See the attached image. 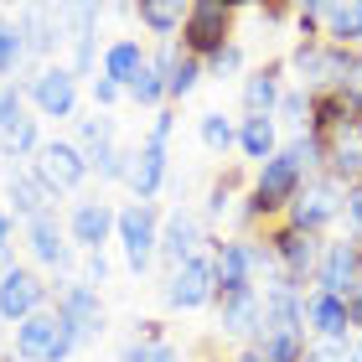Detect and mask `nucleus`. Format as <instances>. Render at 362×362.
<instances>
[{
	"instance_id": "a211bd4d",
	"label": "nucleus",
	"mask_w": 362,
	"mask_h": 362,
	"mask_svg": "<svg viewBox=\"0 0 362 362\" xmlns=\"http://www.w3.org/2000/svg\"><path fill=\"white\" fill-rule=\"evenodd\" d=\"M171 181V145H156V140H140L135 145V160H129V176L124 187L135 192V202H156Z\"/></svg>"
},
{
	"instance_id": "f257e3e1",
	"label": "nucleus",
	"mask_w": 362,
	"mask_h": 362,
	"mask_svg": "<svg viewBox=\"0 0 362 362\" xmlns=\"http://www.w3.org/2000/svg\"><path fill=\"white\" fill-rule=\"evenodd\" d=\"M238 6H228V0H187V21H181V52L197 57V62H207V57H218L223 47H233V26H238Z\"/></svg>"
},
{
	"instance_id": "412c9836",
	"label": "nucleus",
	"mask_w": 362,
	"mask_h": 362,
	"mask_svg": "<svg viewBox=\"0 0 362 362\" xmlns=\"http://www.w3.org/2000/svg\"><path fill=\"white\" fill-rule=\"evenodd\" d=\"M279 93H285V57H269L264 68H254L249 78H243V114H274L279 109Z\"/></svg>"
},
{
	"instance_id": "0eeeda50",
	"label": "nucleus",
	"mask_w": 362,
	"mask_h": 362,
	"mask_svg": "<svg viewBox=\"0 0 362 362\" xmlns=\"http://www.w3.org/2000/svg\"><path fill=\"white\" fill-rule=\"evenodd\" d=\"M341 197H347V187H341L337 176H326V171H316L300 187V197L285 207V218L279 223H290V228H300V233H326L332 223H341Z\"/></svg>"
},
{
	"instance_id": "ea45409f",
	"label": "nucleus",
	"mask_w": 362,
	"mask_h": 362,
	"mask_svg": "<svg viewBox=\"0 0 362 362\" xmlns=\"http://www.w3.org/2000/svg\"><path fill=\"white\" fill-rule=\"evenodd\" d=\"M26 114V88L21 83H0V129H11Z\"/></svg>"
},
{
	"instance_id": "cd10ccee",
	"label": "nucleus",
	"mask_w": 362,
	"mask_h": 362,
	"mask_svg": "<svg viewBox=\"0 0 362 362\" xmlns=\"http://www.w3.org/2000/svg\"><path fill=\"white\" fill-rule=\"evenodd\" d=\"M37 151H42V124L31 114H21L11 129H0V160H37Z\"/></svg>"
},
{
	"instance_id": "dca6fc26",
	"label": "nucleus",
	"mask_w": 362,
	"mask_h": 362,
	"mask_svg": "<svg viewBox=\"0 0 362 362\" xmlns=\"http://www.w3.org/2000/svg\"><path fill=\"white\" fill-rule=\"evenodd\" d=\"M357 279H362V243H352V238H337V243H326L321 269H316V285H310V290L337 295V300L347 305V295L357 290Z\"/></svg>"
},
{
	"instance_id": "e433bc0d",
	"label": "nucleus",
	"mask_w": 362,
	"mask_h": 362,
	"mask_svg": "<svg viewBox=\"0 0 362 362\" xmlns=\"http://www.w3.org/2000/svg\"><path fill=\"white\" fill-rule=\"evenodd\" d=\"M341 228H347L352 243H362V181H347V197H341Z\"/></svg>"
},
{
	"instance_id": "de8ad7c7",
	"label": "nucleus",
	"mask_w": 362,
	"mask_h": 362,
	"mask_svg": "<svg viewBox=\"0 0 362 362\" xmlns=\"http://www.w3.org/2000/svg\"><path fill=\"white\" fill-rule=\"evenodd\" d=\"M119 362H151V347H145V341H135V337H129L124 347H119Z\"/></svg>"
},
{
	"instance_id": "7c9ffc66",
	"label": "nucleus",
	"mask_w": 362,
	"mask_h": 362,
	"mask_svg": "<svg viewBox=\"0 0 362 362\" xmlns=\"http://www.w3.org/2000/svg\"><path fill=\"white\" fill-rule=\"evenodd\" d=\"M238 187H243V176H238V171H223V176L207 187V202H202V223H207V228H212V223H223V212L238 202Z\"/></svg>"
},
{
	"instance_id": "6e6552de",
	"label": "nucleus",
	"mask_w": 362,
	"mask_h": 362,
	"mask_svg": "<svg viewBox=\"0 0 362 362\" xmlns=\"http://www.w3.org/2000/svg\"><path fill=\"white\" fill-rule=\"evenodd\" d=\"M26 98L37 104L42 119H78V98H83V78H73L68 62H47L31 73Z\"/></svg>"
},
{
	"instance_id": "c756f323",
	"label": "nucleus",
	"mask_w": 362,
	"mask_h": 362,
	"mask_svg": "<svg viewBox=\"0 0 362 362\" xmlns=\"http://www.w3.org/2000/svg\"><path fill=\"white\" fill-rule=\"evenodd\" d=\"M124 98H129L135 109H151V114H156V109H166V78H160L151 62H145V68L135 73V83L124 88Z\"/></svg>"
},
{
	"instance_id": "8fccbe9b",
	"label": "nucleus",
	"mask_w": 362,
	"mask_h": 362,
	"mask_svg": "<svg viewBox=\"0 0 362 362\" xmlns=\"http://www.w3.org/2000/svg\"><path fill=\"white\" fill-rule=\"evenodd\" d=\"M228 362H269V357H264V352H259V347H238V352H233V357H228Z\"/></svg>"
},
{
	"instance_id": "72a5a7b5",
	"label": "nucleus",
	"mask_w": 362,
	"mask_h": 362,
	"mask_svg": "<svg viewBox=\"0 0 362 362\" xmlns=\"http://www.w3.org/2000/svg\"><path fill=\"white\" fill-rule=\"evenodd\" d=\"M202 78H207V68H202V62H197V57H181V62H176V73H171V83H166V104L176 109L181 98H192Z\"/></svg>"
},
{
	"instance_id": "473e14b6",
	"label": "nucleus",
	"mask_w": 362,
	"mask_h": 362,
	"mask_svg": "<svg viewBox=\"0 0 362 362\" xmlns=\"http://www.w3.org/2000/svg\"><path fill=\"white\" fill-rule=\"evenodd\" d=\"M26 68V42L16 21H0V83H11L16 73Z\"/></svg>"
},
{
	"instance_id": "5701e85b",
	"label": "nucleus",
	"mask_w": 362,
	"mask_h": 362,
	"mask_svg": "<svg viewBox=\"0 0 362 362\" xmlns=\"http://www.w3.org/2000/svg\"><path fill=\"white\" fill-rule=\"evenodd\" d=\"M151 62V52H145V42L140 37H119V42H109L104 47V57H98V73L109 78V83H119V88H129L135 83V73Z\"/></svg>"
},
{
	"instance_id": "1a4fd4ad",
	"label": "nucleus",
	"mask_w": 362,
	"mask_h": 362,
	"mask_svg": "<svg viewBox=\"0 0 362 362\" xmlns=\"http://www.w3.org/2000/svg\"><path fill=\"white\" fill-rule=\"evenodd\" d=\"M47 300H52V285L26 269V264H6L0 269V326H21L26 316H37V310H47Z\"/></svg>"
},
{
	"instance_id": "bb28decb",
	"label": "nucleus",
	"mask_w": 362,
	"mask_h": 362,
	"mask_svg": "<svg viewBox=\"0 0 362 362\" xmlns=\"http://www.w3.org/2000/svg\"><path fill=\"white\" fill-rule=\"evenodd\" d=\"M135 21L151 31L156 42H176L181 37V21H187V6H181V0H140Z\"/></svg>"
},
{
	"instance_id": "6ab92c4d",
	"label": "nucleus",
	"mask_w": 362,
	"mask_h": 362,
	"mask_svg": "<svg viewBox=\"0 0 362 362\" xmlns=\"http://www.w3.org/2000/svg\"><path fill=\"white\" fill-rule=\"evenodd\" d=\"M16 26H21V42H26V62H42V68H47V57L68 42L57 6H26L21 16H16Z\"/></svg>"
},
{
	"instance_id": "37998d69",
	"label": "nucleus",
	"mask_w": 362,
	"mask_h": 362,
	"mask_svg": "<svg viewBox=\"0 0 362 362\" xmlns=\"http://www.w3.org/2000/svg\"><path fill=\"white\" fill-rule=\"evenodd\" d=\"M171 135H176V109L166 104V109H156V119H151V129H145V140H156V145H171Z\"/></svg>"
},
{
	"instance_id": "f704fd0d",
	"label": "nucleus",
	"mask_w": 362,
	"mask_h": 362,
	"mask_svg": "<svg viewBox=\"0 0 362 362\" xmlns=\"http://www.w3.org/2000/svg\"><path fill=\"white\" fill-rule=\"evenodd\" d=\"M295 42H321V26H326V0H310V6H295Z\"/></svg>"
},
{
	"instance_id": "58836bf2",
	"label": "nucleus",
	"mask_w": 362,
	"mask_h": 362,
	"mask_svg": "<svg viewBox=\"0 0 362 362\" xmlns=\"http://www.w3.org/2000/svg\"><path fill=\"white\" fill-rule=\"evenodd\" d=\"M88 98H93V114H109L114 104H124V88L109 83L104 73H93V78H88Z\"/></svg>"
},
{
	"instance_id": "f8f14e48",
	"label": "nucleus",
	"mask_w": 362,
	"mask_h": 362,
	"mask_svg": "<svg viewBox=\"0 0 362 362\" xmlns=\"http://www.w3.org/2000/svg\"><path fill=\"white\" fill-rule=\"evenodd\" d=\"M31 171L42 176V187L52 197H68V192H78L88 181V160H83V151H78L73 140H42Z\"/></svg>"
},
{
	"instance_id": "2f4dec72",
	"label": "nucleus",
	"mask_w": 362,
	"mask_h": 362,
	"mask_svg": "<svg viewBox=\"0 0 362 362\" xmlns=\"http://www.w3.org/2000/svg\"><path fill=\"white\" fill-rule=\"evenodd\" d=\"M274 124H285V129H290V140H295V135H305V129H310V93L285 88V93H279V109H274Z\"/></svg>"
},
{
	"instance_id": "20e7f679",
	"label": "nucleus",
	"mask_w": 362,
	"mask_h": 362,
	"mask_svg": "<svg viewBox=\"0 0 362 362\" xmlns=\"http://www.w3.org/2000/svg\"><path fill=\"white\" fill-rule=\"evenodd\" d=\"M160 218H166V212H160L156 202H129V207H119V218H114V243H119L129 274H145V269L156 264Z\"/></svg>"
},
{
	"instance_id": "b1692460",
	"label": "nucleus",
	"mask_w": 362,
	"mask_h": 362,
	"mask_svg": "<svg viewBox=\"0 0 362 362\" xmlns=\"http://www.w3.org/2000/svg\"><path fill=\"white\" fill-rule=\"evenodd\" d=\"M259 310H264L259 290H254V295H238V300H218V337L243 341V347H249L254 332H259Z\"/></svg>"
},
{
	"instance_id": "7ed1b4c3",
	"label": "nucleus",
	"mask_w": 362,
	"mask_h": 362,
	"mask_svg": "<svg viewBox=\"0 0 362 362\" xmlns=\"http://www.w3.org/2000/svg\"><path fill=\"white\" fill-rule=\"evenodd\" d=\"M347 62H352L347 47L321 37V42H295L290 57H285V73H295V88L300 93H332L347 78Z\"/></svg>"
},
{
	"instance_id": "a19ab883",
	"label": "nucleus",
	"mask_w": 362,
	"mask_h": 362,
	"mask_svg": "<svg viewBox=\"0 0 362 362\" xmlns=\"http://www.w3.org/2000/svg\"><path fill=\"white\" fill-rule=\"evenodd\" d=\"M337 93L347 98V109H352V114H362V52H352L347 78H341V88H337Z\"/></svg>"
},
{
	"instance_id": "a878e982",
	"label": "nucleus",
	"mask_w": 362,
	"mask_h": 362,
	"mask_svg": "<svg viewBox=\"0 0 362 362\" xmlns=\"http://www.w3.org/2000/svg\"><path fill=\"white\" fill-rule=\"evenodd\" d=\"M326 42L347 47V52H362V0H326Z\"/></svg>"
},
{
	"instance_id": "393cba45",
	"label": "nucleus",
	"mask_w": 362,
	"mask_h": 362,
	"mask_svg": "<svg viewBox=\"0 0 362 362\" xmlns=\"http://www.w3.org/2000/svg\"><path fill=\"white\" fill-rule=\"evenodd\" d=\"M238 151H243V160L264 166V160L279 151V124H274V114H243V119H238Z\"/></svg>"
},
{
	"instance_id": "aec40b11",
	"label": "nucleus",
	"mask_w": 362,
	"mask_h": 362,
	"mask_svg": "<svg viewBox=\"0 0 362 362\" xmlns=\"http://www.w3.org/2000/svg\"><path fill=\"white\" fill-rule=\"evenodd\" d=\"M305 332L310 341H352V316L337 295H321V290H305Z\"/></svg>"
},
{
	"instance_id": "4468645a",
	"label": "nucleus",
	"mask_w": 362,
	"mask_h": 362,
	"mask_svg": "<svg viewBox=\"0 0 362 362\" xmlns=\"http://www.w3.org/2000/svg\"><path fill=\"white\" fill-rule=\"evenodd\" d=\"M114 212L104 197H83V202H73L68 212V243H73V254H104V243H114Z\"/></svg>"
},
{
	"instance_id": "79ce46f5",
	"label": "nucleus",
	"mask_w": 362,
	"mask_h": 362,
	"mask_svg": "<svg viewBox=\"0 0 362 362\" xmlns=\"http://www.w3.org/2000/svg\"><path fill=\"white\" fill-rule=\"evenodd\" d=\"M181 57H187V52H181V42H156V52H151V68H156V73L171 83V73H176V62H181Z\"/></svg>"
},
{
	"instance_id": "a18cd8bd",
	"label": "nucleus",
	"mask_w": 362,
	"mask_h": 362,
	"mask_svg": "<svg viewBox=\"0 0 362 362\" xmlns=\"http://www.w3.org/2000/svg\"><path fill=\"white\" fill-rule=\"evenodd\" d=\"M78 279H83V285H93V290L104 285V279H109V264H104V254H88V259H83V274H78Z\"/></svg>"
},
{
	"instance_id": "c9c22d12",
	"label": "nucleus",
	"mask_w": 362,
	"mask_h": 362,
	"mask_svg": "<svg viewBox=\"0 0 362 362\" xmlns=\"http://www.w3.org/2000/svg\"><path fill=\"white\" fill-rule=\"evenodd\" d=\"M104 140H114V119H109V114H88V119H78V151H93V145H104Z\"/></svg>"
},
{
	"instance_id": "423d86ee",
	"label": "nucleus",
	"mask_w": 362,
	"mask_h": 362,
	"mask_svg": "<svg viewBox=\"0 0 362 362\" xmlns=\"http://www.w3.org/2000/svg\"><path fill=\"white\" fill-rule=\"evenodd\" d=\"M78 352V341L68 337V326L57 321V310L47 305L37 316H26L11 332V362H68Z\"/></svg>"
},
{
	"instance_id": "9b49d317",
	"label": "nucleus",
	"mask_w": 362,
	"mask_h": 362,
	"mask_svg": "<svg viewBox=\"0 0 362 362\" xmlns=\"http://www.w3.org/2000/svg\"><path fill=\"white\" fill-rule=\"evenodd\" d=\"M160 300L171 310H202V305H218V279H212V254H197L187 264H176L166 274V290Z\"/></svg>"
},
{
	"instance_id": "c03bdc74",
	"label": "nucleus",
	"mask_w": 362,
	"mask_h": 362,
	"mask_svg": "<svg viewBox=\"0 0 362 362\" xmlns=\"http://www.w3.org/2000/svg\"><path fill=\"white\" fill-rule=\"evenodd\" d=\"M11 249H16V218H11V207H0V269L16 264Z\"/></svg>"
},
{
	"instance_id": "f3484780",
	"label": "nucleus",
	"mask_w": 362,
	"mask_h": 362,
	"mask_svg": "<svg viewBox=\"0 0 362 362\" xmlns=\"http://www.w3.org/2000/svg\"><path fill=\"white\" fill-rule=\"evenodd\" d=\"M212 279H218V300H238V295H254V269L249 254H243V238H212Z\"/></svg>"
},
{
	"instance_id": "9d476101",
	"label": "nucleus",
	"mask_w": 362,
	"mask_h": 362,
	"mask_svg": "<svg viewBox=\"0 0 362 362\" xmlns=\"http://www.w3.org/2000/svg\"><path fill=\"white\" fill-rule=\"evenodd\" d=\"M212 249V233H207V223H202V212H192V207H171L166 218H160V249L156 259H166V264H187V259L197 254H207Z\"/></svg>"
},
{
	"instance_id": "4c0bfd02",
	"label": "nucleus",
	"mask_w": 362,
	"mask_h": 362,
	"mask_svg": "<svg viewBox=\"0 0 362 362\" xmlns=\"http://www.w3.org/2000/svg\"><path fill=\"white\" fill-rule=\"evenodd\" d=\"M202 68H207V78H218V83H223V78H238V73H243V47H238V42H233V47H223V52H218V57H207Z\"/></svg>"
},
{
	"instance_id": "3c124183",
	"label": "nucleus",
	"mask_w": 362,
	"mask_h": 362,
	"mask_svg": "<svg viewBox=\"0 0 362 362\" xmlns=\"http://www.w3.org/2000/svg\"><path fill=\"white\" fill-rule=\"evenodd\" d=\"M347 362H362V332L352 337V352H347Z\"/></svg>"
},
{
	"instance_id": "2eb2a0df",
	"label": "nucleus",
	"mask_w": 362,
	"mask_h": 362,
	"mask_svg": "<svg viewBox=\"0 0 362 362\" xmlns=\"http://www.w3.org/2000/svg\"><path fill=\"white\" fill-rule=\"evenodd\" d=\"M21 233H26V254L37 259L42 269H57V274H68L73 269V243H68V223L57 218V207L52 212H42V218H31L21 223Z\"/></svg>"
},
{
	"instance_id": "4be33fe9",
	"label": "nucleus",
	"mask_w": 362,
	"mask_h": 362,
	"mask_svg": "<svg viewBox=\"0 0 362 362\" xmlns=\"http://www.w3.org/2000/svg\"><path fill=\"white\" fill-rule=\"evenodd\" d=\"M6 202H11V218L16 223H31V218H42V212H52V202L57 197L42 187V176L37 171H11L6 176Z\"/></svg>"
},
{
	"instance_id": "ddd939ff",
	"label": "nucleus",
	"mask_w": 362,
	"mask_h": 362,
	"mask_svg": "<svg viewBox=\"0 0 362 362\" xmlns=\"http://www.w3.org/2000/svg\"><path fill=\"white\" fill-rule=\"evenodd\" d=\"M321 171L337 176L341 187L362 181V114H347L321 135Z\"/></svg>"
},
{
	"instance_id": "39448f33",
	"label": "nucleus",
	"mask_w": 362,
	"mask_h": 362,
	"mask_svg": "<svg viewBox=\"0 0 362 362\" xmlns=\"http://www.w3.org/2000/svg\"><path fill=\"white\" fill-rule=\"evenodd\" d=\"M57 321L68 326V337L78 341V352L93 347L98 337H104V300H98V290L83 285V279H52V300Z\"/></svg>"
},
{
	"instance_id": "09e8293b",
	"label": "nucleus",
	"mask_w": 362,
	"mask_h": 362,
	"mask_svg": "<svg viewBox=\"0 0 362 362\" xmlns=\"http://www.w3.org/2000/svg\"><path fill=\"white\" fill-rule=\"evenodd\" d=\"M151 362H187V357H181L176 341H160V347H151Z\"/></svg>"
},
{
	"instance_id": "c85d7f7f",
	"label": "nucleus",
	"mask_w": 362,
	"mask_h": 362,
	"mask_svg": "<svg viewBox=\"0 0 362 362\" xmlns=\"http://www.w3.org/2000/svg\"><path fill=\"white\" fill-rule=\"evenodd\" d=\"M197 135H202V145L212 156H228V151H238V124L228 119L223 109H207L202 119H197Z\"/></svg>"
},
{
	"instance_id": "49530a36",
	"label": "nucleus",
	"mask_w": 362,
	"mask_h": 362,
	"mask_svg": "<svg viewBox=\"0 0 362 362\" xmlns=\"http://www.w3.org/2000/svg\"><path fill=\"white\" fill-rule=\"evenodd\" d=\"M135 341H145V347H160V341H166V321H135Z\"/></svg>"
},
{
	"instance_id": "f03ea898",
	"label": "nucleus",
	"mask_w": 362,
	"mask_h": 362,
	"mask_svg": "<svg viewBox=\"0 0 362 362\" xmlns=\"http://www.w3.org/2000/svg\"><path fill=\"white\" fill-rule=\"evenodd\" d=\"M264 243H269V254H274L279 279H290V285L300 290V295H305V285H316V269H321L326 238L300 233V228H290V223H264Z\"/></svg>"
}]
</instances>
